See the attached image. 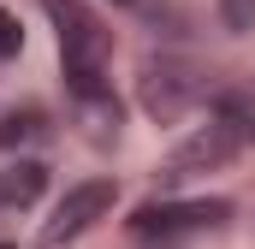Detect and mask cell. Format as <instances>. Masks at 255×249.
<instances>
[{
	"label": "cell",
	"instance_id": "30bf717a",
	"mask_svg": "<svg viewBox=\"0 0 255 249\" xmlns=\"http://www.w3.org/2000/svg\"><path fill=\"white\" fill-rule=\"evenodd\" d=\"M18 54H24V24H18L12 6H0V65L18 60Z\"/></svg>",
	"mask_w": 255,
	"mask_h": 249
},
{
	"label": "cell",
	"instance_id": "9c48e42d",
	"mask_svg": "<svg viewBox=\"0 0 255 249\" xmlns=\"http://www.w3.org/2000/svg\"><path fill=\"white\" fill-rule=\"evenodd\" d=\"M214 12H220V24L232 36H250L255 30V0H214Z\"/></svg>",
	"mask_w": 255,
	"mask_h": 249
},
{
	"label": "cell",
	"instance_id": "8fae6325",
	"mask_svg": "<svg viewBox=\"0 0 255 249\" xmlns=\"http://www.w3.org/2000/svg\"><path fill=\"white\" fill-rule=\"evenodd\" d=\"M119 6H136V0H119Z\"/></svg>",
	"mask_w": 255,
	"mask_h": 249
},
{
	"label": "cell",
	"instance_id": "3957f363",
	"mask_svg": "<svg viewBox=\"0 0 255 249\" xmlns=\"http://www.w3.org/2000/svg\"><path fill=\"white\" fill-rule=\"evenodd\" d=\"M54 24V42H60V71H107L113 54V30L107 18L89 6V0H36Z\"/></svg>",
	"mask_w": 255,
	"mask_h": 249
},
{
	"label": "cell",
	"instance_id": "6da1fadb",
	"mask_svg": "<svg viewBox=\"0 0 255 249\" xmlns=\"http://www.w3.org/2000/svg\"><path fill=\"white\" fill-rule=\"evenodd\" d=\"M232 202L226 196H160V202H142L136 214H130V238L142 249H178L202 238V232H226L232 226Z\"/></svg>",
	"mask_w": 255,
	"mask_h": 249
},
{
	"label": "cell",
	"instance_id": "7c38bea8",
	"mask_svg": "<svg viewBox=\"0 0 255 249\" xmlns=\"http://www.w3.org/2000/svg\"><path fill=\"white\" fill-rule=\"evenodd\" d=\"M0 249H18V244H0Z\"/></svg>",
	"mask_w": 255,
	"mask_h": 249
},
{
	"label": "cell",
	"instance_id": "277c9868",
	"mask_svg": "<svg viewBox=\"0 0 255 249\" xmlns=\"http://www.w3.org/2000/svg\"><path fill=\"white\" fill-rule=\"evenodd\" d=\"M113 208H119V178H107V172H101V178H77V184L48 208V220H42V232H36V249H65V244H77V238L95 232Z\"/></svg>",
	"mask_w": 255,
	"mask_h": 249
},
{
	"label": "cell",
	"instance_id": "5b68a950",
	"mask_svg": "<svg viewBox=\"0 0 255 249\" xmlns=\"http://www.w3.org/2000/svg\"><path fill=\"white\" fill-rule=\"evenodd\" d=\"M244 119H214V124H196L190 136L166 154V166H160V184H184V178H202V172H220V166H232L238 154H244Z\"/></svg>",
	"mask_w": 255,
	"mask_h": 249
},
{
	"label": "cell",
	"instance_id": "7a4b0ae2",
	"mask_svg": "<svg viewBox=\"0 0 255 249\" xmlns=\"http://www.w3.org/2000/svg\"><path fill=\"white\" fill-rule=\"evenodd\" d=\"M208 71L184 54H142L136 60V107L154 124H178L184 113H196L208 101Z\"/></svg>",
	"mask_w": 255,
	"mask_h": 249
},
{
	"label": "cell",
	"instance_id": "ba28073f",
	"mask_svg": "<svg viewBox=\"0 0 255 249\" xmlns=\"http://www.w3.org/2000/svg\"><path fill=\"white\" fill-rule=\"evenodd\" d=\"M42 196H48V160L12 154L0 166V208H36Z\"/></svg>",
	"mask_w": 255,
	"mask_h": 249
},
{
	"label": "cell",
	"instance_id": "8992f818",
	"mask_svg": "<svg viewBox=\"0 0 255 249\" xmlns=\"http://www.w3.org/2000/svg\"><path fill=\"white\" fill-rule=\"evenodd\" d=\"M71 124H77L95 148L119 142V130H125V101L113 95V83H101V89H77V95H71Z\"/></svg>",
	"mask_w": 255,
	"mask_h": 249
},
{
	"label": "cell",
	"instance_id": "52a82bcc",
	"mask_svg": "<svg viewBox=\"0 0 255 249\" xmlns=\"http://www.w3.org/2000/svg\"><path fill=\"white\" fill-rule=\"evenodd\" d=\"M48 136H54V119H48L42 101H18V107L0 113V154H30Z\"/></svg>",
	"mask_w": 255,
	"mask_h": 249
}]
</instances>
